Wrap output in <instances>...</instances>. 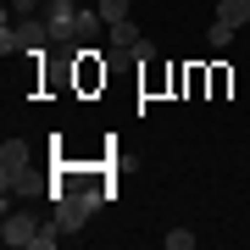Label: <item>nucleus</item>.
<instances>
[{"label":"nucleus","mask_w":250,"mask_h":250,"mask_svg":"<svg viewBox=\"0 0 250 250\" xmlns=\"http://www.w3.org/2000/svg\"><path fill=\"white\" fill-rule=\"evenodd\" d=\"M28 161H34L28 139H6V145H0V184H6V178H22Z\"/></svg>","instance_id":"nucleus-2"},{"label":"nucleus","mask_w":250,"mask_h":250,"mask_svg":"<svg viewBox=\"0 0 250 250\" xmlns=\"http://www.w3.org/2000/svg\"><path fill=\"white\" fill-rule=\"evenodd\" d=\"M189 245H195V233H189V228H172V233H167V250H189Z\"/></svg>","instance_id":"nucleus-11"},{"label":"nucleus","mask_w":250,"mask_h":250,"mask_svg":"<svg viewBox=\"0 0 250 250\" xmlns=\"http://www.w3.org/2000/svg\"><path fill=\"white\" fill-rule=\"evenodd\" d=\"M11 11H22V17H34V11H45V0H11Z\"/></svg>","instance_id":"nucleus-12"},{"label":"nucleus","mask_w":250,"mask_h":250,"mask_svg":"<svg viewBox=\"0 0 250 250\" xmlns=\"http://www.w3.org/2000/svg\"><path fill=\"white\" fill-rule=\"evenodd\" d=\"M39 228H45V223H34L28 211H6V228H0V239H6V250H34Z\"/></svg>","instance_id":"nucleus-1"},{"label":"nucleus","mask_w":250,"mask_h":250,"mask_svg":"<svg viewBox=\"0 0 250 250\" xmlns=\"http://www.w3.org/2000/svg\"><path fill=\"white\" fill-rule=\"evenodd\" d=\"M95 11H100V17H106V28H111V22H123L128 11H134V0H100Z\"/></svg>","instance_id":"nucleus-7"},{"label":"nucleus","mask_w":250,"mask_h":250,"mask_svg":"<svg viewBox=\"0 0 250 250\" xmlns=\"http://www.w3.org/2000/svg\"><path fill=\"white\" fill-rule=\"evenodd\" d=\"M50 200H56V211H50V223L62 228V233H78V228H83V217H89V211H83V206L72 200V195H50Z\"/></svg>","instance_id":"nucleus-3"},{"label":"nucleus","mask_w":250,"mask_h":250,"mask_svg":"<svg viewBox=\"0 0 250 250\" xmlns=\"http://www.w3.org/2000/svg\"><path fill=\"white\" fill-rule=\"evenodd\" d=\"M206 39H211V50H228V45H233V28H228V22H211Z\"/></svg>","instance_id":"nucleus-8"},{"label":"nucleus","mask_w":250,"mask_h":250,"mask_svg":"<svg viewBox=\"0 0 250 250\" xmlns=\"http://www.w3.org/2000/svg\"><path fill=\"white\" fill-rule=\"evenodd\" d=\"M139 39H145V34H139V22H134V17H123V22H111V50H134Z\"/></svg>","instance_id":"nucleus-5"},{"label":"nucleus","mask_w":250,"mask_h":250,"mask_svg":"<svg viewBox=\"0 0 250 250\" xmlns=\"http://www.w3.org/2000/svg\"><path fill=\"white\" fill-rule=\"evenodd\" d=\"M45 17H50V28H56V39H67L72 22H78V6H72V0H45Z\"/></svg>","instance_id":"nucleus-4"},{"label":"nucleus","mask_w":250,"mask_h":250,"mask_svg":"<svg viewBox=\"0 0 250 250\" xmlns=\"http://www.w3.org/2000/svg\"><path fill=\"white\" fill-rule=\"evenodd\" d=\"M56 239H67V233L56 228V223H45V228H39V239H34V250H56Z\"/></svg>","instance_id":"nucleus-10"},{"label":"nucleus","mask_w":250,"mask_h":250,"mask_svg":"<svg viewBox=\"0 0 250 250\" xmlns=\"http://www.w3.org/2000/svg\"><path fill=\"white\" fill-rule=\"evenodd\" d=\"M217 22H228V28L250 22V0H223V6H217Z\"/></svg>","instance_id":"nucleus-6"},{"label":"nucleus","mask_w":250,"mask_h":250,"mask_svg":"<svg viewBox=\"0 0 250 250\" xmlns=\"http://www.w3.org/2000/svg\"><path fill=\"white\" fill-rule=\"evenodd\" d=\"M0 56H22V39H17V28H0Z\"/></svg>","instance_id":"nucleus-9"}]
</instances>
